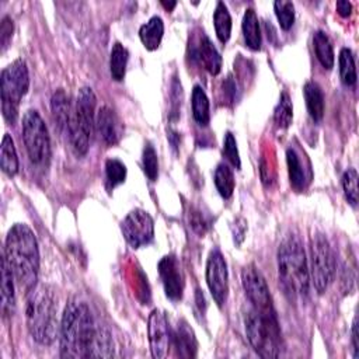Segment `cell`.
I'll return each mask as SVG.
<instances>
[{
    "instance_id": "18",
    "label": "cell",
    "mask_w": 359,
    "mask_h": 359,
    "mask_svg": "<svg viewBox=\"0 0 359 359\" xmlns=\"http://www.w3.org/2000/svg\"><path fill=\"white\" fill-rule=\"evenodd\" d=\"M303 95L309 115L313 121L318 122L324 115V94L316 81H307L303 87Z\"/></svg>"
},
{
    "instance_id": "2",
    "label": "cell",
    "mask_w": 359,
    "mask_h": 359,
    "mask_svg": "<svg viewBox=\"0 0 359 359\" xmlns=\"http://www.w3.org/2000/svg\"><path fill=\"white\" fill-rule=\"evenodd\" d=\"M3 257L18 286L31 290L38 280L39 250L36 237L27 224L17 223L8 230Z\"/></svg>"
},
{
    "instance_id": "8",
    "label": "cell",
    "mask_w": 359,
    "mask_h": 359,
    "mask_svg": "<svg viewBox=\"0 0 359 359\" xmlns=\"http://www.w3.org/2000/svg\"><path fill=\"white\" fill-rule=\"evenodd\" d=\"M22 140L29 161L46 167L50 158V139L43 119L35 109H28L22 116Z\"/></svg>"
},
{
    "instance_id": "23",
    "label": "cell",
    "mask_w": 359,
    "mask_h": 359,
    "mask_svg": "<svg viewBox=\"0 0 359 359\" xmlns=\"http://www.w3.org/2000/svg\"><path fill=\"white\" fill-rule=\"evenodd\" d=\"M286 164H287L290 185L296 191H303L306 188V184H307L306 172H304V168H303V164L300 161L299 154L292 147H289L286 150Z\"/></svg>"
},
{
    "instance_id": "22",
    "label": "cell",
    "mask_w": 359,
    "mask_h": 359,
    "mask_svg": "<svg viewBox=\"0 0 359 359\" xmlns=\"http://www.w3.org/2000/svg\"><path fill=\"white\" fill-rule=\"evenodd\" d=\"M243 36L245 41V45L252 50L261 49V29L259 22L255 11L252 8H247L243 17Z\"/></svg>"
},
{
    "instance_id": "31",
    "label": "cell",
    "mask_w": 359,
    "mask_h": 359,
    "mask_svg": "<svg viewBox=\"0 0 359 359\" xmlns=\"http://www.w3.org/2000/svg\"><path fill=\"white\" fill-rule=\"evenodd\" d=\"M293 119V105H292V100L289 97V94L286 91H283L280 94L279 102L273 111V121L276 123L278 128L286 129Z\"/></svg>"
},
{
    "instance_id": "5",
    "label": "cell",
    "mask_w": 359,
    "mask_h": 359,
    "mask_svg": "<svg viewBox=\"0 0 359 359\" xmlns=\"http://www.w3.org/2000/svg\"><path fill=\"white\" fill-rule=\"evenodd\" d=\"M245 332L254 351L261 358H278L282 351L280 328L275 311L251 310L245 316Z\"/></svg>"
},
{
    "instance_id": "9",
    "label": "cell",
    "mask_w": 359,
    "mask_h": 359,
    "mask_svg": "<svg viewBox=\"0 0 359 359\" xmlns=\"http://www.w3.org/2000/svg\"><path fill=\"white\" fill-rule=\"evenodd\" d=\"M310 278L316 290L324 293L335 276V254L328 238L316 233L310 240Z\"/></svg>"
},
{
    "instance_id": "32",
    "label": "cell",
    "mask_w": 359,
    "mask_h": 359,
    "mask_svg": "<svg viewBox=\"0 0 359 359\" xmlns=\"http://www.w3.org/2000/svg\"><path fill=\"white\" fill-rule=\"evenodd\" d=\"M105 177H107L108 189H112L116 185L122 184L126 178L125 164L116 158H108L105 161Z\"/></svg>"
},
{
    "instance_id": "26",
    "label": "cell",
    "mask_w": 359,
    "mask_h": 359,
    "mask_svg": "<svg viewBox=\"0 0 359 359\" xmlns=\"http://www.w3.org/2000/svg\"><path fill=\"white\" fill-rule=\"evenodd\" d=\"M128 59H129L128 49L121 42H115L111 49V57H109V70L114 80L116 81L123 80L126 73Z\"/></svg>"
},
{
    "instance_id": "27",
    "label": "cell",
    "mask_w": 359,
    "mask_h": 359,
    "mask_svg": "<svg viewBox=\"0 0 359 359\" xmlns=\"http://www.w3.org/2000/svg\"><path fill=\"white\" fill-rule=\"evenodd\" d=\"M0 163L1 170L7 175H14L18 171V157L15 151V146L13 142V137L6 133L1 140V153H0Z\"/></svg>"
},
{
    "instance_id": "15",
    "label": "cell",
    "mask_w": 359,
    "mask_h": 359,
    "mask_svg": "<svg viewBox=\"0 0 359 359\" xmlns=\"http://www.w3.org/2000/svg\"><path fill=\"white\" fill-rule=\"evenodd\" d=\"M95 126L100 137L108 146L116 144L123 135V123L121 122L116 112L108 105H104L98 109L95 116Z\"/></svg>"
},
{
    "instance_id": "24",
    "label": "cell",
    "mask_w": 359,
    "mask_h": 359,
    "mask_svg": "<svg viewBox=\"0 0 359 359\" xmlns=\"http://www.w3.org/2000/svg\"><path fill=\"white\" fill-rule=\"evenodd\" d=\"M313 48L318 62L325 69H331L334 66V49L330 38L324 31H316L313 35Z\"/></svg>"
},
{
    "instance_id": "3",
    "label": "cell",
    "mask_w": 359,
    "mask_h": 359,
    "mask_svg": "<svg viewBox=\"0 0 359 359\" xmlns=\"http://www.w3.org/2000/svg\"><path fill=\"white\" fill-rule=\"evenodd\" d=\"M278 273L285 293L290 299H304L309 294L310 273L300 237L286 234L278 248Z\"/></svg>"
},
{
    "instance_id": "14",
    "label": "cell",
    "mask_w": 359,
    "mask_h": 359,
    "mask_svg": "<svg viewBox=\"0 0 359 359\" xmlns=\"http://www.w3.org/2000/svg\"><path fill=\"white\" fill-rule=\"evenodd\" d=\"M157 269L163 282L165 296L172 302H178L182 297L184 292V275L178 258L172 254L163 257L158 261Z\"/></svg>"
},
{
    "instance_id": "35",
    "label": "cell",
    "mask_w": 359,
    "mask_h": 359,
    "mask_svg": "<svg viewBox=\"0 0 359 359\" xmlns=\"http://www.w3.org/2000/svg\"><path fill=\"white\" fill-rule=\"evenodd\" d=\"M342 187L348 202L352 206L358 205V172L355 168H348L342 175Z\"/></svg>"
},
{
    "instance_id": "39",
    "label": "cell",
    "mask_w": 359,
    "mask_h": 359,
    "mask_svg": "<svg viewBox=\"0 0 359 359\" xmlns=\"http://www.w3.org/2000/svg\"><path fill=\"white\" fill-rule=\"evenodd\" d=\"M352 346H353V358H359V334H358V317L353 318L352 323Z\"/></svg>"
},
{
    "instance_id": "21",
    "label": "cell",
    "mask_w": 359,
    "mask_h": 359,
    "mask_svg": "<svg viewBox=\"0 0 359 359\" xmlns=\"http://www.w3.org/2000/svg\"><path fill=\"white\" fill-rule=\"evenodd\" d=\"M14 310V275L6 261L1 258V311L3 316H11Z\"/></svg>"
},
{
    "instance_id": "33",
    "label": "cell",
    "mask_w": 359,
    "mask_h": 359,
    "mask_svg": "<svg viewBox=\"0 0 359 359\" xmlns=\"http://www.w3.org/2000/svg\"><path fill=\"white\" fill-rule=\"evenodd\" d=\"M273 8L280 28L285 31L290 29L294 22V4L292 1L278 0L273 3Z\"/></svg>"
},
{
    "instance_id": "7",
    "label": "cell",
    "mask_w": 359,
    "mask_h": 359,
    "mask_svg": "<svg viewBox=\"0 0 359 359\" xmlns=\"http://www.w3.org/2000/svg\"><path fill=\"white\" fill-rule=\"evenodd\" d=\"M0 97L1 112L4 119L14 125L18 118V107L21 98L27 94L29 87V76L27 63L22 59H17L3 69L0 77Z\"/></svg>"
},
{
    "instance_id": "29",
    "label": "cell",
    "mask_w": 359,
    "mask_h": 359,
    "mask_svg": "<svg viewBox=\"0 0 359 359\" xmlns=\"http://www.w3.org/2000/svg\"><path fill=\"white\" fill-rule=\"evenodd\" d=\"M213 180L220 196L224 199H229L234 191V175L231 168L227 164L220 163L215 170Z\"/></svg>"
},
{
    "instance_id": "37",
    "label": "cell",
    "mask_w": 359,
    "mask_h": 359,
    "mask_svg": "<svg viewBox=\"0 0 359 359\" xmlns=\"http://www.w3.org/2000/svg\"><path fill=\"white\" fill-rule=\"evenodd\" d=\"M189 226L195 233L203 236L206 230L210 227V222L203 212H201L199 209H192L189 212Z\"/></svg>"
},
{
    "instance_id": "11",
    "label": "cell",
    "mask_w": 359,
    "mask_h": 359,
    "mask_svg": "<svg viewBox=\"0 0 359 359\" xmlns=\"http://www.w3.org/2000/svg\"><path fill=\"white\" fill-rule=\"evenodd\" d=\"M241 283H243L245 296L252 304L254 310H258V311L273 310L272 297H271L266 280L255 265L250 264L243 268Z\"/></svg>"
},
{
    "instance_id": "6",
    "label": "cell",
    "mask_w": 359,
    "mask_h": 359,
    "mask_svg": "<svg viewBox=\"0 0 359 359\" xmlns=\"http://www.w3.org/2000/svg\"><path fill=\"white\" fill-rule=\"evenodd\" d=\"M95 94L90 87L80 88L67 125L69 140L77 156H84L88 150L90 137L95 125Z\"/></svg>"
},
{
    "instance_id": "16",
    "label": "cell",
    "mask_w": 359,
    "mask_h": 359,
    "mask_svg": "<svg viewBox=\"0 0 359 359\" xmlns=\"http://www.w3.org/2000/svg\"><path fill=\"white\" fill-rule=\"evenodd\" d=\"M171 339L174 341V346L181 358H195L196 356L198 342H196L194 330L188 325L187 321H184V320L178 321Z\"/></svg>"
},
{
    "instance_id": "30",
    "label": "cell",
    "mask_w": 359,
    "mask_h": 359,
    "mask_svg": "<svg viewBox=\"0 0 359 359\" xmlns=\"http://www.w3.org/2000/svg\"><path fill=\"white\" fill-rule=\"evenodd\" d=\"M339 76L345 86H353L356 83V67L355 57L351 49L342 48L339 52Z\"/></svg>"
},
{
    "instance_id": "4",
    "label": "cell",
    "mask_w": 359,
    "mask_h": 359,
    "mask_svg": "<svg viewBox=\"0 0 359 359\" xmlns=\"http://www.w3.org/2000/svg\"><path fill=\"white\" fill-rule=\"evenodd\" d=\"M57 306L49 286L36 283L28 290L25 321L31 337L41 345H50L57 335Z\"/></svg>"
},
{
    "instance_id": "19",
    "label": "cell",
    "mask_w": 359,
    "mask_h": 359,
    "mask_svg": "<svg viewBox=\"0 0 359 359\" xmlns=\"http://www.w3.org/2000/svg\"><path fill=\"white\" fill-rule=\"evenodd\" d=\"M164 34V24L158 15H153L139 29V36L143 46L149 50H154L160 46Z\"/></svg>"
},
{
    "instance_id": "25",
    "label": "cell",
    "mask_w": 359,
    "mask_h": 359,
    "mask_svg": "<svg viewBox=\"0 0 359 359\" xmlns=\"http://www.w3.org/2000/svg\"><path fill=\"white\" fill-rule=\"evenodd\" d=\"M192 115L198 125L206 126L210 121L209 100L201 86H195L192 90Z\"/></svg>"
},
{
    "instance_id": "1",
    "label": "cell",
    "mask_w": 359,
    "mask_h": 359,
    "mask_svg": "<svg viewBox=\"0 0 359 359\" xmlns=\"http://www.w3.org/2000/svg\"><path fill=\"white\" fill-rule=\"evenodd\" d=\"M60 356L63 358H111L114 342L108 328L80 300H70L59 327Z\"/></svg>"
},
{
    "instance_id": "41",
    "label": "cell",
    "mask_w": 359,
    "mask_h": 359,
    "mask_svg": "<svg viewBox=\"0 0 359 359\" xmlns=\"http://www.w3.org/2000/svg\"><path fill=\"white\" fill-rule=\"evenodd\" d=\"M161 4H163L168 11H171V10L177 6V1H168V3H167V1H164V0H163V1H161Z\"/></svg>"
},
{
    "instance_id": "12",
    "label": "cell",
    "mask_w": 359,
    "mask_h": 359,
    "mask_svg": "<svg viewBox=\"0 0 359 359\" xmlns=\"http://www.w3.org/2000/svg\"><path fill=\"white\" fill-rule=\"evenodd\" d=\"M206 283L213 300L222 307L229 293V273L223 254L219 250L210 251L206 262Z\"/></svg>"
},
{
    "instance_id": "10",
    "label": "cell",
    "mask_w": 359,
    "mask_h": 359,
    "mask_svg": "<svg viewBox=\"0 0 359 359\" xmlns=\"http://www.w3.org/2000/svg\"><path fill=\"white\" fill-rule=\"evenodd\" d=\"M121 230L128 244L133 248L147 245L154 237L153 219L146 210L142 209L129 212L121 224Z\"/></svg>"
},
{
    "instance_id": "36",
    "label": "cell",
    "mask_w": 359,
    "mask_h": 359,
    "mask_svg": "<svg viewBox=\"0 0 359 359\" xmlns=\"http://www.w3.org/2000/svg\"><path fill=\"white\" fill-rule=\"evenodd\" d=\"M223 154L226 156V158L237 170H240V167H241L240 154H238V149H237V142H236V139H234L231 132H226V135H224V139H223Z\"/></svg>"
},
{
    "instance_id": "20",
    "label": "cell",
    "mask_w": 359,
    "mask_h": 359,
    "mask_svg": "<svg viewBox=\"0 0 359 359\" xmlns=\"http://www.w3.org/2000/svg\"><path fill=\"white\" fill-rule=\"evenodd\" d=\"M50 107H52V114H53V119L57 125V128L60 130L66 129L67 130V125L70 121V115H72V105H70V100L69 95L65 93L63 88H57L50 100Z\"/></svg>"
},
{
    "instance_id": "17",
    "label": "cell",
    "mask_w": 359,
    "mask_h": 359,
    "mask_svg": "<svg viewBox=\"0 0 359 359\" xmlns=\"http://www.w3.org/2000/svg\"><path fill=\"white\" fill-rule=\"evenodd\" d=\"M196 57L210 74L216 76L222 70V56L206 35L201 36V41L196 49Z\"/></svg>"
},
{
    "instance_id": "38",
    "label": "cell",
    "mask_w": 359,
    "mask_h": 359,
    "mask_svg": "<svg viewBox=\"0 0 359 359\" xmlns=\"http://www.w3.org/2000/svg\"><path fill=\"white\" fill-rule=\"evenodd\" d=\"M14 31V24L13 20L8 15H4L0 24V43H1V52H4L11 41Z\"/></svg>"
},
{
    "instance_id": "40",
    "label": "cell",
    "mask_w": 359,
    "mask_h": 359,
    "mask_svg": "<svg viewBox=\"0 0 359 359\" xmlns=\"http://www.w3.org/2000/svg\"><path fill=\"white\" fill-rule=\"evenodd\" d=\"M337 10H338V14L342 15V17H348L351 15L352 13V4L346 0H341V1H337Z\"/></svg>"
},
{
    "instance_id": "28",
    "label": "cell",
    "mask_w": 359,
    "mask_h": 359,
    "mask_svg": "<svg viewBox=\"0 0 359 359\" xmlns=\"http://www.w3.org/2000/svg\"><path fill=\"white\" fill-rule=\"evenodd\" d=\"M213 24H215V31L219 41L222 43H226L231 34V17L223 1H219L216 4L215 13H213Z\"/></svg>"
},
{
    "instance_id": "13",
    "label": "cell",
    "mask_w": 359,
    "mask_h": 359,
    "mask_svg": "<svg viewBox=\"0 0 359 359\" xmlns=\"http://www.w3.org/2000/svg\"><path fill=\"white\" fill-rule=\"evenodd\" d=\"M147 332H149V342H150L151 356L156 358V359L164 358L168 352L172 334H171L167 317L161 310L154 309L150 313L149 324H147Z\"/></svg>"
},
{
    "instance_id": "34",
    "label": "cell",
    "mask_w": 359,
    "mask_h": 359,
    "mask_svg": "<svg viewBox=\"0 0 359 359\" xmlns=\"http://www.w3.org/2000/svg\"><path fill=\"white\" fill-rule=\"evenodd\" d=\"M142 163L143 170L150 181H156L158 175V161H157V153L154 147L150 143L144 144L143 154H142Z\"/></svg>"
}]
</instances>
